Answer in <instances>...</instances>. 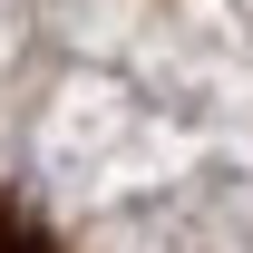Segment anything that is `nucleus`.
Wrapping results in <instances>:
<instances>
[{
  "instance_id": "f257e3e1",
  "label": "nucleus",
  "mask_w": 253,
  "mask_h": 253,
  "mask_svg": "<svg viewBox=\"0 0 253 253\" xmlns=\"http://www.w3.org/2000/svg\"><path fill=\"white\" fill-rule=\"evenodd\" d=\"M0 253H59V244H49V224H30L10 195H0Z\"/></svg>"
}]
</instances>
